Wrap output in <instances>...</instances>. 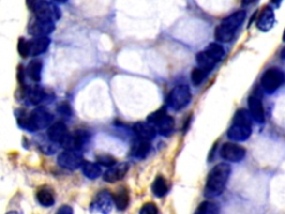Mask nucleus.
Returning <instances> with one entry per match:
<instances>
[{"instance_id":"obj_43","label":"nucleus","mask_w":285,"mask_h":214,"mask_svg":"<svg viewBox=\"0 0 285 214\" xmlns=\"http://www.w3.org/2000/svg\"><path fill=\"white\" fill-rule=\"evenodd\" d=\"M283 40L285 42V31H284V34H283Z\"/></svg>"},{"instance_id":"obj_19","label":"nucleus","mask_w":285,"mask_h":214,"mask_svg":"<svg viewBox=\"0 0 285 214\" xmlns=\"http://www.w3.org/2000/svg\"><path fill=\"white\" fill-rule=\"evenodd\" d=\"M150 150V141L138 138L135 139L131 149V155L135 158H144Z\"/></svg>"},{"instance_id":"obj_5","label":"nucleus","mask_w":285,"mask_h":214,"mask_svg":"<svg viewBox=\"0 0 285 214\" xmlns=\"http://www.w3.org/2000/svg\"><path fill=\"white\" fill-rule=\"evenodd\" d=\"M284 74L279 68H270L262 76L261 84L266 93H274L284 83Z\"/></svg>"},{"instance_id":"obj_31","label":"nucleus","mask_w":285,"mask_h":214,"mask_svg":"<svg viewBox=\"0 0 285 214\" xmlns=\"http://www.w3.org/2000/svg\"><path fill=\"white\" fill-rule=\"evenodd\" d=\"M234 124L240 125H246V126H251L252 124V117L249 110L246 109H240L236 112L234 116Z\"/></svg>"},{"instance_id":"obj_13","label":"nucleus","mask_w":285,"mask_h":214,"mask_svg":"<svg viewBox=\"0 0 285 214\" xmlns=\"http://www.w3.org/2000/svg\"><path fill=\"white\" fill-rule=\"evenodd\" d=\"M249 112L252 120L257 123H264V108L261 101V97L256 94L250 96L249 98Z\"/></svg>"},{"instance_id":"obj_16","label":"nucleus","mask_w":285,"mask_h":214,"mask_svg":"<svg viewBox=\"0 0 285 214\" xmlns=\"http://www.w3.org/2000/svg\"><path fill=\"white\" fill-rule=\"evenodd\" d=\"M133 130H134L137 138L147 139V141H150V139H153L156 136V130L149 122H146V123L145 122H138V123L134 125Z\"/></svg>"},{"instance_id":"obj_8","label":"nucleus","mask_w":285,"mask_h":214,"mask_svg":"<svg viewBox=\"0 0 285 214\" xmlns=\"http://www.w3.org/2000/svg\"><path fill=\"white\" fill-rule=\"evenodd\" d=\"M83 163V155L80 154V152H77V151L65 150L64 152H61L58 156V164L60 165L61 168L67 169L79 168H81Z\"/></svg>"},{"instance_id":"obj_29","label":"nucleus","mask_w":285,"mask_h":214,"mask_svg":"<svg viewBox=\"0 0 285 214\" xmlns=\"http://www.w3.org/2000/svg\"><path fill=\"white\" fill-rule=\"evenodd\" d=\"M205 54L207 56L212 58V60L217 62L222 60V57L224 56V49L223 47L221 45H218V44H210V45L207 46L205 48Z\"/></svg>"},{"instance_id":"obj_26","label":"nucleus","mask_w":285,"mask_h":214,"mask_svg":"<svg viewBox=\"0 0 285 214\" xmlns=\"http://www.w3.org/2000/svg\"><path fill=\"white\" fill-rule=\"evenodd\" d=\"M151 191L156 198H164L168 191V185L166 180L163 176H157L155 179L153 185H151Z\"/></svg>"},{"instance_id":"obj_14","label":"nucleus","mask_w":285,"mask_h":214,"mask_svg":"<svg viewBox=\"0 0 285 214\" xmlns=\"http://www.w3.org/2000/svg\"><path fill=\"white\" fill-rule=\"evenodd\" d=\"M127 171H128L127 163L115 164L114 167L108 168V169L104 173V181L108 183L118 182V181L124 179V176L126 175Z\"/></svg>"},{"instance_id":"obj_37","label":"nucleus","mask_w":285,"mask_h":214,"mask_svg":"<svg viewBox=\"0 0 285 214\" xmlns=\"http://www.w3.org/2000/svg\"><path fill=\"white\" fill-rule=\"evenodd\" d=\"M56 214H74V210L70 205H62L60 208L58 209V211L56 212Z\"/></svg>"},{"instance_id":"obj_17","label":"nucleus","mask_w":285,"mask_h":214,"mask_svg":"<svg viewBox=\"0 0 285 214\" xmlns=\"http://www.w3.org/2000/svg\"><path fill=\"white\" fill-rule=\"evenodd\" d=\"M274 20H275V18H274V12L272 8L264 7V9L262 10L261 15L258 16L256 26L262 31H269L273 27Z\"/></svg>"},{"instance_id":"obj_18","label":"nucleus","mask_w":285,"mask_h":214,"mask_svg":"<svg viewBox=\"0 0 285 214\" xmlns=\"http://www.w3.org/2000/svg\"><path fill=\"white\" fill-rule=\"evenodd\" d=\"M36 199L42 206L50 208L55 204V192L49 186H42L37 191Z\"/></svg>"},{"instance_id":"obj_25","label":"nucleus","mask_w":285,"mask_h":214,"mask_svg":"<svg viewBox=\"0 0 285 214\" xmlns=\"http://www.w3.org/2000/svg\"><path fill=\"white\" fill-rule=\"evenodd\" d=\"M234 34H235V31H233L232 28L227 27V26L224 25V24H221L215 29V38H216L217 42H220V43L229 42V40L233 39Z\"/></svg>"},{"instance_id":"obj_23","label":"nucleus","mask_w":285,"mask_h":214,"mask_svg":"<svg viewBox=\"0 0 285 214\" xmlns=\"http://www.w3.org/2000/svg\"><path fill=\"white\" fill-rule=\"evenodd\" d=\"M114 204L116 205L117 210L120 211H124V210L127 209L128 203H129V193L128 191L125 189V187H120L115 195L113 197Z\"/></svg>"},{"instance_id":"obj_41","label":"nucleus","mask_w":285,"mask_h":214,"mask_svg":"<svg viewBox=\"0 0 285 214\" xmlns=\"http://www.w3.org/2000/svg\"><path fill=\"white\" fill-rule=\"evenodd\" d=\"M6 214H18V212L17 211H10V212L6 213Z\"/></svg>"},{"instance_id":"obj_21","label":"nucleus","mask_w":285,"mask_h":214,"mask_svg":"<svg viewBox=\"0 0 285 214\" xmlns=\"http://www.w3.org/2000/svg\"><path fill=\"white\" fill-rule=\"evenodd\" d=\"M43 72V61L40 60H34L29 62L27 68H26V75H28L29 78L34 82H39L42 79Z\"/></svg>"},{"instance_id":"obj_40","label":"nucleus","mask_w":285,"mask_h":214,"mask_svg":"<svg viewBox=\"0 0 285 214\" xmlns=\"http://www.w3.org/2000/svg\"><path fill=\"white\" fill-rule=\"evenodd\" d=\"M54 1H57V2H62V3H64V2L67 1V0H54Z\"/></svg>"},{"instance_id":"obj_15","label":"nucleus","mask_w":285,"mask_h":214,"mask_svg":"<svg viewBox=\"0 0 285 214\" xmlns=\"http://www.w3.org/2000/svg\"><path fill=\"white\" fill-rule=\"evenodd\" d=\"M252 128L251 126H246V125H240V124H233L231 128L227 132V136L233 141L240 142V141H245L251 136Z\"/></svg>"},{"instance_id":"obj_3","label":"nucleus","mask_w":285,"mask_h":214,"mask_svg":"<svg viewBox=\"0 0 285 214\" xmlns=\"http://www.w3.org/2000/svg\"><path fill=\"white\" fill-rule=\"evenodd\" d=\"M147 122L150 125H153L156 133L161 135H169L174 130V120L171 116L167 115L164 108L158 109L156 112L151 113L150 115L147 117Z\"/></svg>"},{"instance_id":"obj_24","label":"nucleus","mask_w":285,"mask_h":214,"mask_svg":"<svg viewBox=\"0 0 285 214\" xmlns=\"http://www.w3.org/2000/svg\"><path fill=\"white\" fill-rule=\"evenodd\" d=\"M245 17H246L245 12L240 10V12L234 13L233 15H231V16H228V17L225 18V19L223 21H222V24L226 25L227 27L232 28L233 31H236V29H238L240 27V26L242 25L244 19H245Z\"/></svg>"},{"instance_id":"obj_33","label":"nucleus","mask_w":285,"mask_h":214,"mask_svg":"<svg viewBox=\"0 0 285 214\" xmlns=\"http://www.w3.org/2000/svg\"><path fill=\"white\" fill-rule=\"evenodd\" d=\"M18 53L23 58L28 57L30 55V45H29V40L25 38H20L18 40V46H17Z\"/></svg>"},{"instance_id":"obj_11","label":"nucleus","mask_w":285,"mask_h":214,"mask_svg":"<svg viewBox=\"0 0 285 214\" xmlns=\"http://www.w3.org/2000/svg\"><path fill=\"white\" fill-rule=\"evenodd\" d=\"M47 134L51 142L62 144L68 138L69 132L67 126L62 122H57V123H53L50 125Z\"/></svg>"},{"instance_id":"obj_42","label":"nucleus","mask_w":285,"mask_h":214,"mask_svg":"<svg viewBox=\"0 0 285 214\" xmlns=\"http://www.w3.org/2000/svg\"><path fill=\"white\" fill-rule=\"evenodd\" d=\"M282 57L285 60V47H284V49H283V51H282Z\"/></svg>"},{"instance_id":"obj_32","label":"nucleus","mask_w":285,"mask_h":214,"mask_svg":"<svg viewBox=\"0 0 285 214\" xmlns=\"http://www.w3.org/2000/svg\"><path fill=\"white\" fill-rule=\"evenodd\" d=\"M207 74L205 71H203L202 68L199 67H196L193 69V72L191 74V78H192V82H193L194 85H199L204 82V79L206 78Z\"/></svg>"},{"instance_id":"obj_38","label":"nucleus","mask_w":285,"mask_h":214,"mask_svg":"<svg viewBox=\"0 0 285 214\" xmlns=\"http://www.w3.org/2000/svg\"><path fill=\"white\" fill-rule=\"evenodd\" d=\"M39 1L38 0H26V3H27L28 8L30 10H34L35 7L37 6V3H38Z\"/></svg>"},{"instance_id":"obj_2","label":"nucleus","mask_w":285,"mask_h":214,"mask_svg":"<svg viewBox=\"0 0 285 214\" xmlns=\"http://www.w3.org/2000/svg\"><path fill=\"white\" fill-rule=\"evenodd\" d=\"M54 116L44 107H37L29 115L18 116V122L21 127L28 131H38L51 125Z\"/></svg>"},{"instance_id":"obj_27","label":"nucleus","mask_w":285,"mask_h":214,"mask_svg":"<svg viewBox=\"0 0 285 214\" xmlns=\"http://www.w3.org/2000/svg\"><path fill=\"white\" fill-rule=\"evenodd\" d=\"M196 61H197L198 67L202 68L203 71H205L206 73H210V71H212V69L214 68V66H215V64H216V62L214 61L212 58L207 56L204 50L197 54V56H196Z\"/></svg>"},{"instance_id":"obj_6","label":"nucleus","mask_w":285,"mask_h":214,"mask_svg":"<svg viewBox=\"0 0 285 214\" xmlns=\"http://www.w3.org/2000/svg\"><path fill=\"white\" fill-rule=\"evenodd\" d=\"M34 12L38 19L47 21H56L60 18V10L54 2L49 1H39L35 7Z\"/></svg>"},{"instance_id":"obj_44","label":"nucleus","mask_w":285,"mask_h":214,"mask_svg":"<svg viewBox=\"0 0 285 214\" xmlns=\"http://www.w3.org/2000/svg\"><path fill=\"white\" fill-rule=\"evenodd\" d=\"M273 1H274V2H276V1H280V0H273Z\"/></svg>"},{"instance_id":"obj_34","label":"nucleus","mask_w":285,"mask_h":214,"mask_svg":"<svg viewBox=\"0 0 285 214\" xmlns=\"http://www.w3.org/2000/svg\"><path fill=\"white\" fill-rule=\"evenodd\" d=\"M97 163L105 168H112L116 164V158L109 154H102L97 156Z\"/></svg>"},{"instance_id":"obj_36","label":"nucleus","mask_w":285,"mask_h":214,"mask_svg":"<svg viewBox=\"0 0 285 214\" xmlns=\"http://www.w3.org/2000/svg\"><path fill=\"white\" fill-rule=\"evenodd\" d=\"M58 112L60 113L61 115H65V116L72 115V108H70V106L67 104V103H61V104L58 106Z\"/></svg>"},{"instance_id":"obj_10","label":"nucleus","mask_w":285,"mask_h":214,"mask_svg":"<svg viewBox=\"0 0 285 214\" xmlns=\"http://www.w3.org/2000/svg\"><path fill=\"white\" fill-rule=\"evenodd\" d=\"M245 150L235 143H225L221 149V156L229 162H240L245 156Z\"/></svg>"},{"instance_id":"obj_30","label":"nucleus","mask_w":285,"mask_h":214,"mask_svg":"<svg viewBox=\"0 0 285 214\" xmlns=\"http://www.w3.org/2000/svg\"><path fill=\"white\" fill-rule=\"evenodd\" d=\"M45 96H46V93L43 87L35 86L31 88L30 92H29V101L31 102V104L38 105L44 101V99H45Z\"/></svg>"},{"instance_id":"obj_4","label":"nucleus","mask_w":285,"mask_h":214,"mask_svg":"<svg viewBox=\"0 0 285 214\" xmlns=\"http://www.w3.org/2000/svg\"><path fill=\"white\" fill-rule=\"evenodd\" d=\"M192 98L191 90L186 85H179L169 93L167 97V105L172 108L179 110L184 108Z\"/></svg>"},{"instance_id":"obj_1","label":"nucleus","mask_w":285,"mask_h":214,"mask_svg":"<svg viewBox=\"0 0 285 214\" xmlns=\"http://www.w3.org/2000/svg\"><path fill=\"white\" fill-rule=\"evenodd\" d=\"M231 175V167L226 163L217 164L212 168L207 176L205 186V197L216 198L221 195L225 190L227 181Z\"/></svg>"},{"instance_id":"obj_7","label":"nucleus","mask_w":285,"mask_h":214,"mask_svg":"<svg viewBox=\"0 0 285 214\" xmlns=\"http://www.w3.org/2000/svg\"><path fill=\"white\" fill-rule=\"evenodd\" d=\"M90 135L87 131L77 130L72 133V134L69 133L68 138H66V141L64 143H62V146H64L66 150L77 151V152H79V151L90 142Z\"/></svg>"},{"instance_id":"obj_20","label":"nucleus","mask_w":285,"mask_h":214,"mask_svg":"<svg viewBox=\"0 0 285 214\" xmlns=\"http://www.w3.org/2000/svg\"><path fill=\"white\" fill-rule=\"evenodd\" d=\"M30 45V55L32 56H38V55L45 53L50 45V39L47 36L36 37L29 42Z\"/></svg>"},{"instance_id":"obj_39","label":"nucleus","mask_w":285,"mask_h":214,"mask_svg":"<svg viewBox=\"0 0 285 214\" xmlns=\"http://www.w3.org/2000/svg\"><path fill=\"white\" fill-rule=\"evenodd\" d=\"M255 1V0H243V3L244 5H249V3Z\"/></svg>"},{"instance_id":"obj_22","label":"nucleus","mask_w":285,"mask_h":214,"mask_svg":"<svg viewBox=\"0 0 285 214\" xmlns=\"http://www.w3.org/2000/svg\"><path fill=\"white\" fill-rule=\"evenodd\" d=\"M81 171H83L84 175L90 180H96L102 175V169L98 163H92V162L84 161L83 165H81Z\"/></svg>"},{"instance_id":"obj_12","label":"nucleus","mask_w":285,"mask_h":214,"mask_svg":"<svg viewBox=\"0 0 285 214\" xmlns=\"http://www.w3.org/2000/svg\"><path fill=\"white\" fill-rule=\"evenodd\" d=\"M55 31V24L53 21H47L43 19H36L29 26V32L36 37L47 36Z\"/></svg>"},{"instance_id":"obj_9","label":"nucleus","mask_w":285,"mask_h":214,"mask_svg":"<svg viewBox=\"0 0 285 214\" xmlns=\"http://www.w3.org/2000/svg\"><path fill=\"white\" fill-rule=\"evenodd\" d=\"M113 204V195L108 191L104 190L96 195V198L94 199V201H92L90 205V209L92 211L99 212L102 214H109L112 212Z\"/></svg>"},{"instance_id":"obj_28","label":"nucleus","mask_w":285,"mask_h":214,"mask_svg":"<svg viewBox=\"0 0 285 214\" xmlns=\"http://www.w3.org/2000/svg\"><path fill=\"white\" fill-rule=\"evenodd\" d=\"M194 214H220V206L214 202L204 201L198 205Z\"/></svg>"},{"instance_id":"obj_35","label":"nucleus","mask_w":285,"mask_h":214,"mask_svg":"<svg viewBox=\"0 0 285 214\" xmlns=\"http://www.w3.org/2000/svg\"><path fill=\"white\" fill-rule=\"evenodd\" d=\"M139 214H158V209L154 203L149 202L142 206Z\"/></svg>"}]
</instances>
